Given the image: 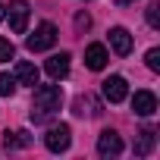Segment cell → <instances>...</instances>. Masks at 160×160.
Returning <instances> with one entry per match:
<instances>
[{
	"label": "cell",
	"instance_id": "obj_10",
	"mask_svg": "<svg viewBox=\"0 0 160 160\" xmlns=\"http://www.w3.org/2000/svg\"><path fill=\"white\" fill-rule=\"evenodd\" d=\"M107 60H110V57H107V47H104V44H88V47H85V66H88V69L98 72V69L107 66Z\"/></svg>",
	"mask_w": 160,
	"mask_h": 160
},
{
	"label": "cell",
	"instance_id": "obj_21",
	"mask_svg": "<svg viewBox=\"0 0 160 160\" xmlns=\"http://www.w3.org/2000/svg\"><path fill=\"white\" fill-rule=\"evenodd\" d=\"M113 3H119V7H126V3H132V0H113Z\"/></svg>",
	"mask_w": 160,
	"mask_h": 160
},
{
	"label": "cell",
	"instance_id": "obj_4",
	"mask_svg": "<svg viewBox=\"0 0 160 160\" xmlns=\"http://www.w3.org/2000/svg\"><path fill=\"white\" fill-rule=\"evenodd\" d=\"M10 28L16 32V35H25V28H28V0H10Z\"/></svg>",
	"mask_w": 160,
	"mask_h": 160
},
{
	"label": "cell",
	"instance_id": "obj_5",
	"mask_svg": "<svg viewBox=\"0 0 160 160\" xmlns=\"http://www.w3.org/2000/svg\"><path fill=\"white\" fill-rule=\"evenodd\" d=\"M98 154H101V157H119V154H122V138H119V132L104 129V132L98 135Z\"/></svg>",
	"mask_w": 160,
	"mask_h": 160
},
{
	"label": "cell",
	"instance_id": "obj_13",
	"mask_svg": "<svg viewBox=\"0 0 160 160\" xmlns=\"http://www.w3.org/2000/svg\"><path fill=\"white\" fill-rule=\"evenodd\" d=\"M75 113H82V116H85V113H88V116H101V113H104V107H101V101H98V98L85 94V98H78V101H75Z\"/></svg>",
	"mask_w": 160,
	"mask_h": 160
},
{
	"label": "cell",
	"instance_id": "obj_16",
	"mask_svg": "<svg viewBox=\"0 0 160 160\" xmlns=\"http://www.w3.org/2000/svg\"><path fill=\"white\" fill-rule=\"evenodd\" d=\"M148 25L151 28H160V3H157V0H154V3H148Z\"/></svg>",
	"mask_w": 160,
	"mask_h": 160
},
{
	"label": "cell",
	"instance_id": "obj_3",
	"mask_svg": "<svg viewBox=\"0 0 160 160\" xmlns=\"http://www.w3.org/2000/svg\"><path fill=\"white\" fill-rule=\"evenodd\" d=\"M44 144H47V151H53V154L69 151V144H72V132H69V126H66V122L50 126V129H47V135H44Z\"/></svg>",
	"mask_w": 160,
	"mask_h": 160
},
{
	"label": "cell",
	"instance_id": "obj_11",
	"mask_svg": "<svg viewBox=\"0 0 160 160\" xmlns=\"http://www.w3.org/2000/svg\"><path fill=\"white\" fill-rule=\"evenodd\" d=\"M154 141H157L154 129H141L138 138H135V154H138V157H148V154L154 151Z\"/></svg>",
	"mask_w": 160,
	"mask_h": 160
},
{
	"label": "cell",
	"instance_id": "obj_9",
	"mask_svg": "<svg viewBox=\"0 0 160 160\" xmlns=\"http://www.w3.org/2000/svg\"><path fill=\"white\" fill-rule=\"evenodd\" d=\"M110 47H113L119 57H129V53H132V35H129L126 28H119V25L110 28Z\"/></svg>",
	"mask_w": 160,
	"mask_h": 160
},
{
	"label": "cell",
	"instance_id": "obj_12",
	"mask_svg": "<svg viewBox=\"0 0 160 160\" xmlns=\"http://www.w3.org/2000/svg\"><path fill=\"white\" fill-rule=\"evenodd\" d=\"M16 82H19V85H32V88L38 85V69H35L28 60H22V63L16 66Z\"/></svg>",
	"mask_w": 160,
	"mask_h": 160
},
{
	"label": "cell",
	"instance_id": "obj_1",
	"mask_svg": "<svg viewBox=\"0 0 160 160\" xmlns=\"http://www.w3.org/2000/svg\"><path fill=\"white\" fill-rule=\"evenodd\" d=\"M60 101H63L60 85H38L35 88V104H32V119L35 122H44L50 113L60 110Z\"/></svg>",
	"mask_w": 160,
	"mask_h": 160
},
{
	"label": "cell",
	"instance_id": "obj_6",
	"mask_svg": "<svg viewBox=\"0 0 160 160\" xmlns=\"http://www.w3.org/2000/svg\"><path fill=\"white\" fill-rule=\"evenodd\" d=\"M104 98H107L110 104H122V101L129 98V85H126L122 75H110V78H104Z\"/></svg>",
	"mask_w": 160,
	"mask_h": 160
},
{
	"label": "cell",
	"instance_id": "obj_15",
	"mask_svg": "<svg viewBox=\"0 0 160 160\" xmlns=\"http://www.w3.org/2000/svg\"><path fill=\"white\" fill-rule=\"evenodd\" d=\"M13 91H16V75L3 72V75H0V98H10Z\"/></svg>",
	"mask_w": 160,
	"mask_h": 160
},
{
	"label": "cell",
	"instance_id": "obj_14",
	"mask_svg": "<svg viewBox=\"0 0 160 160\" xmlns=\"http://www.w3.org/2000/svg\"><path fill=\"white\" fill-rule=\"evenodd\" d=\"M28 144H32V135H28L25 129L7 132V138H3V151H16V148H28Z\"/></svg>",
	"mask_w": 160,
	"mask_h": 160
},
{
	"label": "cell",
	"instance_id": "obj_2",
	"mask_svg": "<svg viewBox=\"0 0 160 160\" xmlns=\"http://www.w3.org/2000/svg\"><path fill=\"white\" fill-rule=\"evenodd\" d=\"M53 41H57V25H53V22H41V25L35 28V35H28L25 47H28L32 53H41V50L53 47Z\"/></svg>",
	"mask_w": 160,
	"mask_h": 160
},
{
	"label": "cell",
	"instance_id": "obj_18",
	"mask_svg": "<svg viewBox=\"0 0 160 160\" xmlns=\"http://www.w3.org/2000/svg\"><path fill=\"white\" fill-rule=\"evenodd\" d=\"M13 53H16V50H13V44H10L7 38H0V63H7V60H13Z\"/></svg>",
	"mask_w": 160,
	"mask_h": 160
},
{
	"label": "cell",
	"instance_id": "obj_7",
	"mask_svg": "<svg viewBox=\"0 0 160 160\" xmlns=\"http://www.w3.org/2000/svg\"><path fill=\"white\" fill-rule=\"evenodd\" d=\"M69 53H53L47 63H44V69H47V75L53 78V82H60V78H66L69 75Z\"/></svg>",
	"mask_w": 160,
	"mask_h": 160
},
{
	"label": "cell",
	"instance_id": "obj_8",
	"mask_svg": "<svg viewBox=\"0 0 160 160\" xmlns=\"http://www.w3.org/2000/svg\"><path fill=\"white\" fill-rule=\"evenodd\" d=\"M132 110H135L138 116H154V113H157V98H154L151 91H135Z\"/></svg>",
	"mask_w": 160,
	"mask_h": 160
},
{
	"label": "cell",
	"instance_id": "obj_17",
	"mask_svg": "<svg viewBox=\"0 0 160 160\" xmlns=\"http://www.w3.org/2000/svg\"><path fill=\"white\" fill-rule=\"evenodd\" d=\"M144 63H148V69H151V72H160V50H157V47H151V50H148V57H144Z\"/></svg>",
	"mask_w": 160,
	"mask_h": 160
},
{
	"label": "cell",
	"instance_id": "obj_20",
	"mask_svg": "<svg viewBox=\"0 0 160 160\" xmlns=\"http://www.w3.org/2000/svg\"><path fill=\"white\" fill-rule=\"evenodd\" d=\"M3 16H7V7H3V3H0V22H3Z\"/></svg>",
	"mask_w": 160,
	"mask_h": 160
},
{
	"label": "cell",
	"instance_id": "obj_19",
	"mask_svg": "<svg viewBox=\"0 0 160 160\" xmlns=\"http://www.w3.org/2000/svg\"><path fill=\"white\" fill-rule=\"evenodd\" d=\"M88 25H91V16H88V13H78V16H75V32H85Z\"/></svg>",
	"mask_w": 160,
	"mask_h": 160
}]
</instances>
